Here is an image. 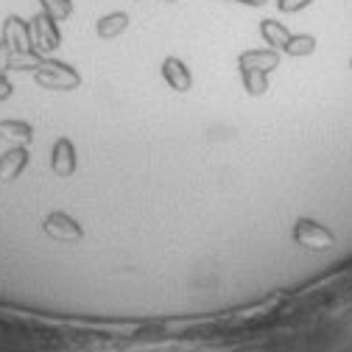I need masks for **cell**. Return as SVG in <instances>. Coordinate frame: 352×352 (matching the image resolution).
I'll return each instance as SVG.
<instances>
[{"label": "cell", "mask_w": 352, "mask_h": 352, "mask_svg": "<svg viewBox=\"0 0 352 352\" xmlns=\"http://www.w3.org/2000/svg\"><path fill=\"white\" fill-rule=\"evenodd\" d=\"M0 140L25 148L34 140V129L25 120H3V123H0Z\"/></svg>", "instance_id": "cell-11"}, {"label": "cell", "mask_w": 352, "mask_h": 352, "mask_svg": "<svg viewBox=\"0 0 352 352\" xmlns=\"http://www.w3.org/2000/svg\"><path fill=\"white\" fill-rule=\"evenodd\" d=\"M165 3H179V0H165Z\"/></svg>", "instance_id": "cell-18"}, {"label": "cell", "mask_w": 352, "mask_h": 352, "mask_svg": "<svg viewBox=\"0 0 352 352\" xmlns=\"http://www.w3.org/2000/svg\"><path fill=\"white\" fill-rule=\"evenodd\" d=\"M3 42L14 51V54H34V45H31V28H28V20L17 17V14H9L3 20Z\"/></svg>", "instance_id": "cell-5"}, {"label": "cell", "mask_w": 352, "mask_h": 352, "mask_svg": "<svg viewBox=\"0 0 352 352\" xmlns=\"http://www.w3.org/2000/svg\"><path fill=\"white\" fill-rule=\"evenodd\" d=\"M280 67V51L274 48H252L238 56V70L243 90L249 96H263L269 90V76Z\"/></svg>", "instance_id": "cell-1"}, {"label": "cell", "mask_w": 352, "mask_h": 352, "mask_svg": "<svg viewBox=\"0 0 352 352\" xmlns=\"http://www.w3.org/2000/svg\"><path fill=\"white\" fill-rule=\"evenodd\" d=\"M314 0H277V9L283 12V14H294V12H302V9H307Z\"/></svg>", "instance_id": "cell-16"}, {"label": "cell", "mask_w": 352, "mask_h": 352, "mask_svg": "<svg viewBox=\"0 0 352 352\" xmlns=\"http://www.w3.org/2000/svg\"><path fill=\"white\" fill-rule=\"evenodd\" d=\"M51 168L56 176L67 179V176L76 173V146L67 140V138H59L54 143V151H51Z\"/></svg>", "instance_id": "cell-8"}, {"label": "cell", "mask_w": 352, "mask_h": 352, "mask_svg": "<svg viewBox=\"0 0 352 352\" xmlns=\"http://www.w3.org/2000/svg\"><path fill=\"white\" fill-rule=\"evenodd\" d=\"M260 36H263V42H266L269 48L283 51V48L288 45V39H291V31H288L280 20L266 17V20H260Z\"/></svg>", "instance_id": "cell-10"}, {"label": "cell", "mask_w": 352, "mask_h": 352, "mask_svg": "<svg viewBox=\"0 0 352 352\" xmlns=\"http://www.w3.org/2000/svg\"><path fill=\"white\" fill-rule=\"evenodd\" d=\"M34 81L45 90H59V93H67V90H76L81 84V76L76 67H70L67 62H59V59H42L36 67H34Z\"/></svg>", "instance_id": "cell-2"}, {"label": "cell", "mask_w": 352, "mask_h": 352, "mask_svg": "<svg viewBox=\"0 0 352 352\" xmlns=\"http://www.w3.org/2000/svg\"><path fill=\"white\" fill-rule=\"evenodd\" d=\"M126 28H129V14H126V12L104 14V17L96 23V34H98L101 39H115V36H120Z\"/></svg>", "instance_id": "cell-12"}, {"label": "cell", "mask_w": 352, "mask_h": 352, "mask_svg": "<svg viewBox=\"0 0 352 352\" xmlns=\"http://www.w3.org/2000/svg\"><path fill=\"white\" fill-rule=\"evenodd\" d=\"M25 165H28V151L23 146H12L0 157V182H14Z\"/></svg>", "instance_id": "cell-9"}, {"label": "cell", "mask_w": 352, "mask_h": 352, "mask_svg": "<svg viewBox=\"0 0 352 352\" xmlns=\"http://www.w3.org/2000/svg\"><path fill=\"white\" fill-rule=\"evenodd\" d=\"M45 56L39 54H12V62H9V70H34Z\"/></svg>", "instance_id": "cell-15"}, {"label": "cell", "mask_w": 352, "mask_h": 352, "mask_svg": "<svg viewBox=\"0 0 352 352\" xmlns=\"http://www.w3.org/2000/svg\"><path fill=\"white\" fill-rule=\"evenodd\" d=\"M160 70H162L165 84L170 87V90H176V93H188L190 87H193V73H190V67H188L182 59L168 56Z\"/></svg>", "instance_id": "cell-7"}, {"label": "cell", "mask_w": 352, "mask_h": 352, "mask_svg": "<svg viewBox=\"0 0 352 352\" xmlns=\"http://www.w3.org/2000/svg\"><path fill=\"white\" fill-rule=\"evenodd\" d=\"M291 235H294V241H296L299 246L311 249V252H322V249H330V246L336 243V235H333L324 224L314 221V218H296Z\"/></svg>", "instance_id": "cell-4"}, {"label": "cell", "mask_w": 352, "mask_h": 352, "mask_svg": "<svg viewBox=\"0 0 352 352\" xmlns=\"http://www.w3.org/2000/svg\"><path fill=\"white\" fill-rule=\"evenodd\" d=\"M39 6L56 23H62V20H67L73 14V0H39Z\"/></svg>", "instance_id": "cell-14"}, {"label": "cell", "mask_w": 352, "mask_h": 352, "mask_svg": "<svg viewBox=\"0 0 352 352\" xmlns=\"http://www.w3.org/2000/svg\"><path fill=\"white\" fill-rule=\"evenodd\" d=\"M135 3H140V0H135Z\"/></svg>", "instance_id": "cell-19"}, {"label": "cell", "mask_w": 352, "mask_h": 352, "mask_svg": "<svg viewBox=\"0 0 352 352\" xmlns=\"http://www.w3.org/2000/svg\"><path fill=\"white\" fill-rule=\"evenodd\" d=\"M28 28H31V45H34V54L48 56V54H54V51L62 45L59 25H56V20H51L45 12L34 14V17L28 20Z\"/></svg>", "instance_id": "cell-3"}, {"label": "cell", "mask_w": 352, "mask_h": 352, "mask_svg": "<svg viewBox=\"0 0 352 352\" xmlns=\"http://www.w3.org/2000/svg\"><path fill=\"white\" fill-rule=\"evenodd\" d=\"M349 67H352V62H349Z\"/></svg>", "instance_id": "cell-20"}, {"label": "cell", "mask_w": 352, "mask_h": 352, "mask_svg": "<svg viewBox=\"0 0 352 352\" xmlns=\"http://www.w3.org/2000/svg\"><path fill=\"white\" fill-rule=\"evenodd\" d=\"M316 51V36L314 34H291V39H288V45L283 48V54H288V56H311Z\"/></svg>", "instance_id": "cell-13"}, {"label": "cell", "mask_w": 352, "mask_h": 352, "mask_svg": "<svg viewBox=\"0 0 352 352\" xmlns=\"http://www.w3.org/2000/svg\"><path fill=\"white\" fill-rule=\"evenodd\" d=\"M42 230H45L54 241H65V243H76L84 238V230L78 227L76 218H70L67 212H51L45 218V224H42Z\"/></svg>", "instance_id": "cell-6"}, {"label": "cell", "mask_w": 352, "mask_h": 352, "mask_svg": "<svg viewBox=\"0 0 352 352\" xmlns=\"http://www.w3.org/2000/svg\"><path fill=\"white\" fill-rule=\"evenodd\" d=\"M12 90H14L12 81H9L6 76H0V101H6V98L12 96Z\"/></svg>", "instance_id": "cell-17"}]
</instances>
